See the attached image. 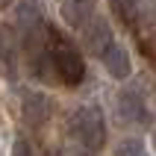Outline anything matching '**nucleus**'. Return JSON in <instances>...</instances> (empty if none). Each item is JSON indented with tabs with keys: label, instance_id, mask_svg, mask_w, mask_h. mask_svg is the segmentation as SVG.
<instances>
[{
	"label": "nucleus",
	"instance_id": "obj_1",
	"mask_svg": "<svg viewBox=\"0 0 156 156\" xmlns=\"http://www.w3.org/2000/svg\"><path fill=\"white\" fill-rule=\"evenodd\" d=\"M50 59L56 83H62L65 88H77L86 80V59H83L80 47L56 27H50Z\"/></svg>",
	"mask_w": 156,
	"mask_h": 156
},
{
	"label": "nucleus",
	"instance_id": "obj_2",
	"mask_svg": "<svg viewBox=\"0 0 156 156\" xmlns=\"http://www.w3.org/2000/svg\"><path fill=\"white\" fill-rule=\"evenodd\" d=\"M68 139L86 153H100L106 144V118L103 109L94 103L80 106L68 118Z\"/></svg>",
	"mask_w": 156,
	"mask_h": 156
},
{
	"label": "nucleus",
	"instance_id": "obj_3",
	"mask_svg": "<svg viewBox=\"0 0 156 156\" xmlns=\"http://www.w3.org/2000/svg\"><path fill=\"white\" fill-rule=\"evenodd\" d=\"M53 112H56V100L50 94H44V91H27L24 100H21V118L33 130H41L53 118Z\"/></svg>",
	"mask_w": 156,
	"mask_h": 156
},
{
	"label": "nucleus",
	"instance_id": "obj_4",
	"mask_svg": "<svg viewBox=\"0 0 156 156\" xmlns=\"http://www.w3.org/2000/svg\"><path fill=\"white\" fill-rule=\"evenodd\" d=\"M80 35H83L86 50H88V53H94L97 59H103L106 50H109V47L118 41V38L112 35V27H109V21H106L103 15H94L86 27H83V30H80Z\"/></svg>",
	"mask_w": 156,
	"mask_h": 156
},
{
	"label": "nucleus",
	"instance_id": "obj_5",
	"mask_svg": "<svg viewBox=\"0 0 156 156\" xmlns=\"http://www.w3.org/2000/svg\"><path fill=\"white\" fill-rule=\"evenodd\" d=\"M115 115H118V121L127 124V127H141V124L150 121V112L147 106H144V100H141L139 91H133V88H124L121 94L115 97Z\"/></svg>",
	"mask_w": 156,
	"mask_h": 156
},
{
	"label": "nucleus",
	"instance_id": "obj_6",
	"mask_svg": "<svg viewBox=\"0 0 156 156\" xmlns=\"http://www.w3.org/2000/svg\"><path fill=\"white\" fill-rule=\"evenodd\" d=\"M62 21L71 30H83V27L97 15V0H62Z\"/></svg>",
	"mask_w": 156,
	"mask_h": 156
},
{
	"label": "nucleus",
	"instance_id": "obj_7",
	"mask_svg": "<svg viewBox=\"0 0 156 156\" xmlns=\"http://www.w3.org/2000/svg\"><path fill=\"white\" fill-rule=\"evenodd\" d=\"M44 24V6L41 0H18L15 6V30L21 35L33 33V30H38V27Z\"/></svg>",
	"mask_w": 156,
	"mask_h": 156
},
{
	"label": "nucleus",
	"instance_id": "obj_8",
	"mask_svg": "<svg viewBox=\"0 0 156 156\" xmlns=\"http://www.w3.org/2000/svg\"><path fill=\"white\" fill-rule=\"evenodd\" d=\"M100 62H103L106 74H109L112 80H130V74H133V59H130V50H127L121 41H115L112 47L106 50V56Z\"/></svg>",
	"mask_w": 156,
	"mask_h": 156
},
{
	"label": "nucleus",
	"instance_id": "obj_9",
	"mask_svg": "<svg viewBox=\"0 0 156 156\" xmlns=\"http://www.w3.org/2000/svg\"><path fill=\"white\" fill-rule=\"evenodd\" d=\"M141 3H144V0H109L115 18H118L124 27H136V21L141 18Z\"/></svg>",
	"mask_w": 156,
	"mask_h": 156
},
{
	"label": "nucleus",
	"instance_id": "obj_10",
	"mask_svg": "<svg viewBox=\"0 0 156 156\" xmlns=\"http://www.w3.org/2000/svg\"><path fill=\"white\" fill-rule=\"evenodd\" d=\"M15 47H12V35H9V27H6V38H3V71H6V80H15Z\"/></svg>",
	"mask_w": 156,
	"mask_h": 156
},
{
	"label": "nucleus",
	"instance_id": "obj_11",
	"mask_svg": "<svg viewBox=\"0 0 156 156\" xmlns=\"http://www.w3.org/2000/svg\"><path fill=\"white\" fill-rule=\"evenodd\" d=\"M115 156H144V150H141L139 141H121L118 147H115Z\"/></svg>",
	"mask_w": 156,
	"mask_h": 156
},
{
	"label": "nucleus",
	"instance_id": "obj_12",
	"mask_svg": "<svg viewBox=\"0 0 156 156\" xmlns=\"http://www.w3.org/2000/svg\"><path fill=\"white\" fill-rule=\"evenodd\" d=\"M9 156H33V147H30V141L24 139V136H18L15 141H12V153Z\"/></svg>",
	"mask_w": 156,
	"mask_h": 156
},
{
	"label": "nucleus",
	"instance_id": "obj_13",
	"mask_svg": "<svg viewBox=\"0 0 156 156\" xmlns=\"http://www.w3.org/2000/svg\"><path fill=\"white\" fill-rule=\"evenodd\" d=\"M153 150H156V130H153Z\"/></svg>",
	"mask_w": 156,
	"mask_h": 156
}]
</instances>
